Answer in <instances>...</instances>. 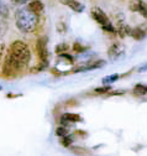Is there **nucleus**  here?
Returning a JSON list of instances; mask_svg holds the SVG:
<instances>
[{
	"label": "nucleus",
	"instance_id": "nucleus-1",
	"mask_svg": "<svg viewBox=\"0 0 147 156\" xmlns=\"http://www.w3.org/2000/svg\"><path fill=\"white\" fill-rule=\"evenodd\" d=\"M31 61V51L24 41H14L6 52L3 73L6 77H15L22 73Z\"/></svg>",
	"mask_w": 147,
	"mask_h": 156
},
{
	"label": "nucleus",
	"instance_id": "nucleus-2",
	"mask_svg": "<svg viewBox=\"0 0 147 156\" xmlns=\"http://www.w3.org/2000/svg\"><path fill=\"white\" fill-rule=\"evenodd\" d=\"M15 23L20 31L27 34L32 32L39 23V14L33 12L29 6L21 8L15 12Z\"/></svg>",
	"mask_w": 147,
	"mask_h": 156
},
{
	"label": "nucleus",
	"instance_id": "nucleus-3",
	"mask_svg": "<svg viewBox=\"0 0 147 156\" xmlns=\"http://www.w3.org/2000/svg\"><path fill=\"white\" fill-rule=\"evenodd\" d=\"M91 17L99 24V26L101 29H104L108 32H115V26L113 25V23L110 21V19L108 17V15L99 8H93L91 9Z\"/></svg>",
	"mask_w": 147,
	"mask_h": 156
},
{
	"label": "nucleus",
	"instance_id": "nucleus-4",
	"mask_svg": "<svg viewBox=\"0 0 147 156\" xmlns=\"http://www.w3.org/2000/svg\"><path fill=\"white\" fill-rule=\"evenodd\" d=\"M36 52H37L39 60H40V67L36 71L45 69L48 66V48H47V38L40 37L36 42Z\"/></svg>",
	"mask_w": 147,
	"mask_h": 156
},
{
	"label": "nucleus",
	"instance_id": "nucleus-5",
	"mask_svg": "<svg viewBox=\"0 0 147 156\" xmlns=\"http://www.w3.org/2000/svg\"><path fill=\"white\" fill-rule=\"evenodd\" d=\"M131 11L138 12L141 16L147 17V3L142 2V0H131L130 4H128Z\"/></svg>",
	"mask_w": 147,
	"mask_h": 156
},
{
	"label": "nucleus",
	"instance_id": "nucleus-6",
	"mask_svg": "<svg viewBox=\"0 0 147 156\" xmlns=\"http://www.w3.org/2000/svg\"><path fill=\"white\" fill-rule=\"evenodd\" d=\"M124 53H125V50H124L122 45H120V44H114L108 51V55L110 56L111 60H118Z\"/></svg>",
	"mask_w": 147,
	"mask_h": 156
},
{
	"label": "nucleus",
	"instance_id": "nucleus-7",
	"mask_svg": "<svg viewBox=\"0 0 147 156\" xmlns=\"http://www.w3.org/2000/svg\"><path fill=\"white\" fill-rule=\"evenodd\" d=\"M60 2L63 5L68 6L69 9H72L73 11H76V12H83L84 9H85V6L82 3H79L78 0H60Z\"/></svg>",
	"mask_w": 147,
	"mask_h": 156
},
{
	"label": "nucleus",
	"instance_id": "nucleus-8",
	"mask_svg": "<svg viewBox=\"0 0 147 156\" xmlns=\"http://www.w3.org/2000/svg\"><path fill=\"white\" fill-rule=\"evenodd\" d=\"M77 122H82V118L79 116V114H72V113H66L63 114L62 119H61V124L62 125H67L69 126V124L72 123H77Z\"/></svg>",
	"mask_w": 147,
	"mask_h": 156
},
{
	"label": "nucleus",
	"instance_id": "nucleus-9",
	"mask_svg": "<svg viewBox=\"0 0 147 156\" xmlns=\"http://www.w3.org/2000/svg\"><path fill=\"white\" fill-rule=\"evenodd\" d=\"M115 32H118L121 37H126V36H128L131 34V27L127 24H125V21H119L118 26L115 29Z\"/></svg>",
	"mask_w": 147,
	"mask_h": 156
},
{
	"label": "nucleus",
	"instance_id": "nucleus-10",
	"mask_svg": "<svg viewBox=\"0 0 147 156\" xmlns=\"http://www.w3.org/2000/svg\"><path fill=\"white\" fill-rule=\"evenodd\" d=\"M104 65H105V62L100 60V61H97V62H94V63L84 65V66H82V67L77 68V69H76V72H84V71H91V69H95V68H100V67H103Z\"/></svg>",
	"mask_w": 147,
	"mask_h": 156
},
{
	"label": "nucleus",
	"instance_id": "nucleus-11",
	"mask_svg": "<svg viewBox=\"0 0 147 156\" xmlns=\"http://www.w3.org/2000/svg\"><path fill=\"white\" fill-rule=\"evenodd\" d=\"M29 8L33 11V12H36V14H40V12H42L43 11V4L40 2V0H33V2H30V4H29Z\"/></svg>",
	"mask_w": 147,
	"mask_h": 156
},
{
	"label": "nucleus",
	"instance_id": "nucleus-12",
	"mask_svg": "<svg viewBox=\"0 0 147 156\" xmlns=\"http://www.w3.org/2000/svg\"><path fill=\"white\" fill-rule=\"evenodd\" d=\"M9 17V8L4 3V0H0V19H8Z\"/></svg>",
	"mask_w": 147,
	"mask_h": 156
},
{
	"label": "nucleus",
	"instance_id": "nucleus-13",
	"mask_svg": "<svg viewBox=\"0 0 147 156\" xmlns=\"http://www.w3.org/2000/svg\"><path fill=\"white\" fill-rule=\"evenodd\" d=\"M134 38H136V40H142V38L146 36V32L145 30H142L141 27H136L135 30H131V34H130Z\"/></svg>",
	"mask_w": 147,
	"mask_h": 156
},
{
	"label": "nucleus",
	"instance_id": "nucleus-14",
	"mask_svg": "<svg viewBox=\"0 0 147 156\" xmlns=\"http://www.w3.org/2000/svg\"><path fill=\"white\" fill-rule=\"evenodd\" d=\"M134 94L146 95L147 94V84H136L135 88H134Z\"/></svg>",
	"mask_w": 147,
	"mask_h": 156
},
{
	"label": "nucleus",
	"instance_id": "nucleus-15",
	"mask_svg": "<svg viewBox=\"0 0 147 156\" xmlns=\"http://www.w3.org/2000/svg\"><path fill=\"white\" fill-rule=\"evenodd\" d=\"M119 74H111V76H109V77H106V78H104L103 80V83L104 84H111L113 82H115V81H118L119 80Z\"/></svg>",
	"mask_w": 147,
	"mask_h": 156
},
{
	"label": "nucleus",
	"instance_id": "nucleus-16",
	"mask_svg": "<svg viewBox=\"0 0 147 156\" xmlns=\"http://www.w3.org/2000/svg\"><path fill=\"white\" fill-rule=\"evenodd\" d=\"M61 143H62V145L63 146H69L72 143H73V138L70 135H64V136H62V140H61Z\"/></svg>",
	"mask_w": 147,
	"mask_h": 156
},
{
	"label": "nucleus",
	"instance_id": "nucleus-17",
	"mask_svg": "<svg viewBox=\"0 0 147 156\" xmlns=\"http://www.w3.org/2000/svg\"><path fill=\"white\" fill-rule=\"evenodd\" d=\"M67 134H68V130H67V128H66L64 125L57 128V130H56V135H58V136H64V135H67Z\"/></svg>",
	"mask_w": 147,
	"mask_h": 156
},
{
	"label": "nucleus",
	"instance_id": "nucleus-18",
	"mask_svg": "<svg viewBox=\"0 0 147 156\" xmlns=\"http://www.w3.org/2000/svg\"><path fill=\"white\" fill-rule=\"evenodd\" d=\"M4 52H5V46L3 42H0V66H2L3 58H4Z\"/></svg>",
	"mask_w": 147,
	"mask_h": 156
},
{
	"label": "nucleus",
	"instance_id": "nucleus-19",
	"mask_svg": "<svg viewBox=\"0 0 147 156\" xmlns=\"http://www.w3.org/2000/svg\"><path fill=\"white\" fill-rule=\"evenodd\" d=\"M68 50V45L67 44H61V45H58V47L56 48V51L58 52V53H61L62 51H67Z\"/></svg>",
	"mask_w": 147,
	"mask_h": 156
},
{
	"label": "nucleus",
	"instance_id": "nucleus-20",
	"mask_svg": "<svg viewBox=\"0 0 147 156\" xmlns=\"http://www.w3.org/2000/svg\"><path fill=\"white\" fill-rule=\"evenodd\" d=\"M110 89V87L109 86H104V87H101V88H98V89H95V92H98V93H106L108 90Z\"/></svg>",
	"mask_w": 147,
	"mask_h": 156
},
{
	"label": "nucleus",
	"instance_id": "nucleus-21",
	"mask_svg": "<svg viewBox=\"0 0 147 156\" xmlns=\"http://www.w3.org/2000/svg\"><path fill=\"white\" fill-rule=\"evenodd\" d=\"M74 50H76V51H78V52H80V51H84V50H85V47H84V46H82V45H79V44H74Z\"/></svg>",
	"mask_w": 147,
	"mask_h": 156
},
{
	"label": "nucleus",
	"instance_id": "nucleus-22",
	"mask_svg": "<svg viewBox=\"0 0 147 156\" xmlns=\"http://www.w3.org/2000/svg\"><path fill=\"white\" fill-rule=\"evenodd\" d=\"M138 72H141V73H142V72H147V62H146L145 65H142V66L138 68Z\"/></svg>",
	"mask_w": 147,
	"mask_h": 156
},
{
	"label": "nucleus",
	"instance_id": "nucleus-23",
	"mask_svg": "<svg viewBox=\"0 0 147 156\" xmlns=\"http://www.w3.org/2000/svg\"><path fill=\"white\" fill-rule=\"evenodd\" d=\"M12 2L16 3V4H21L22 5V4H26L27 2H30V0H12Z\"/></svg>",
	"mask_w": 147,
	"mask_h": 156
}]
</instances>
